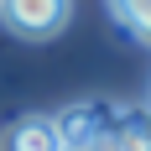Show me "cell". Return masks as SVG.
I'll list each match as a JSON object with an SVG mask.
<instances>
[{
	"label": "cell",
	"instance_id": "cell-1",
	"mask_svg": "<svg viewBox=\"0 0 151 151\" xmlns=\"http://www.w3.org/2000/svg\"><path fill=\"white\" fill-rule=\"evenodd\" d=\"M73 16V0H0V21L11 37H26V42H47L58 37Z\"/></svg>",
	"mask_w": 151,
	"mask_h": 151
},
{
	"label": "cell",
	"instance_id": "cell-2",
	"mask_svg": "<svg viewBox=\"0 0 151 151\" xmlns=\"http://www.w3.org/2000/svg\"><path fill=\"white\" fill-rule=\"evenodd\" d=\"M115 109H120V104H104V99L68 104L63 115H52V125H58V141H63V146H104L109 125H115Z\"/></svg>",
	"mask_w": 151,
	"mask_h": 151
},
{
	"label": "cell",
	"instance_id": "cell-3",
	"mask_svg": "<svg viewBox=\"0 0 151 151\" xmlns=\"http://www.w3.org/2000/svg\"><path fill=\"white\" fill-rule=\"evenodd\" d=\"M104 151H151V109H115Z\"/></svg>",
	"mask_w": 151,
	"mask_h": 151
},
{
	"label": "cell",
	"instance_id": "cell-4",
	"mask_svg": "<svg viewBox=\"0 0 151 151\" xmlns=\"http://www.w3.org/2000/svg\"><path fill=\"white\" fill-rule=\"evenodd\" d=\"M5 151H63L52 115H26L5 130Z\"/></svg>",
	"mask_w": 151,
	"mask_h": 151
},
{
	"label": "cell",
	"instance_id": "cell-5",
	"mask_svg": "<svg viewBox=\"0 0 151 151\" xmlns=\"http://www.w3.org/2000/svg\"><path fill=\"white\" fill-rule=\"evenodd\" d=\"M109 11H115V21H120L136 42L151 47V0H109Z\"/></svg>",
	"mask_w": 151,
	"mask_h": 151
},
{
	"label": "cell",
	"instance_id": "cell-6",
	"mask_svg": "<svg viewBox=\"0 0 151 151\" xmlns=\"http://www.w3.org/2000/svg\"><path fill=\"white\" fill-rule=\"evenodd\" d=\"M63 151H104V146H63Z\"/></svg>",
	"mask_w": 151,
	"mask_h": 151
},
{
	"label": "cell",
	"instance_id": "cell-7",
	"mask_svg": "<svg viewBox=\"0 0 151 151\" xmlns=\"http://www.w3.org/2000/svg\"><path fill=\"white\" fill-rule=\"evenodd\" d=\"M146 109H151V89H146Z\"/></svg>",
	"mask_w": 151,
	"mask_h": 151
}]
</instances>
